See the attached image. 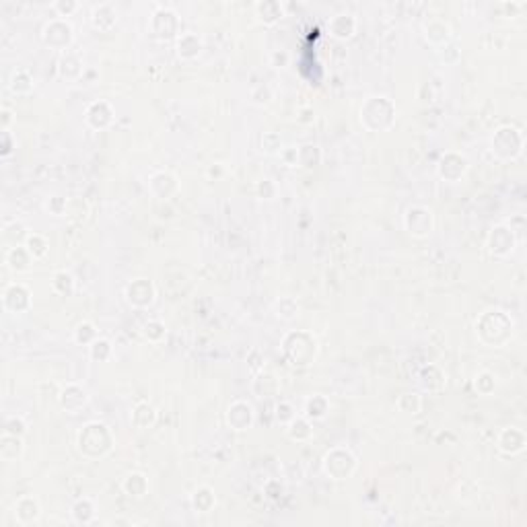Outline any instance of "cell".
Returning <instances> with one entry per match:
<instances>
[{
	"mask_svg": "<svg viewBox=\"0 0 527 527\" xmlns=\"http://www.w3.org/2000/svg\"><path fill=\"white\" fill-rule=\"evenodd\" d=\"M513 332L515 324L511 315H507L503 309H488L476 319V336L482 344L490 349H503L505 344H509Z\"/></svg>",
	"mask_w": 527,
	"mask_h": 527,
	"instance_id": "obj_1",
	"label": "cell"
},
{
	"mask_svg": "<svg viewBox=\"0 0 527 527\" xmlns=\"http://www.w3.org/2000/svg\"><path fill=\"white\" fill-rule=\"evenodd\" d=\"M116 437L106 422L91 420L83 424L81 430L76 433V449L87 460H103L106 455L112 453Z\"/></svg>",
	"mask_w": 527,
	"mask_h": 527,
	"instance_id": "obj_2",
	"label": "cell"
},
{
	"mask_svg": "<svg viewBox=\"0 0 527 527\" xmlns=\"http://www.w3.org/2000/svg\"><path fill=\"white\" fill-rule=\"evenodd\" d=\"M360 124L369 132H387L396 124V103L387 95H369L360 106Z\"/></svg>",
	"mask_w": 527,
	"mask_h": 527,
	"instance_id": "obj_3",
	"label": "cell"
},
{
	"mask_svg": "<svg viewBox=\"0 0 527 527\" xmlns=\"http://www.w3.org/2000/svg\"><path fill=\"white\" fill-rule=\"evenodd\" d=\"M283 354L289 358V362L294 367H307L317 358L319 344L317 338L307 330H291L283 338Z\"/></svg>",
	"mask_w": 527,
	"mask_h": 527,
	"instance_id": "obj_4",
	"label": "cell"
},
{
	"mask_svg": "<svg viewBox=\"0 0 527 527\" xmlns=\"http://www.w3.org/2000/svg\"><path fill=\"white\" fill-rule=\"evenodd\" d=\"M526 136L515 126H499L490 136V151L503 161H513L524 153Z\"/></svg>",
	"mask_w": 527,
	"mask_h": 527,
	"instance_id": "obj_5",
	"label": "cell"
},
{
	"mask_svg": "<svg viewBox=\"0 0 527 527\" xmlns=\"http://www.w3.org/2000/svg\"><path fill=\"white\" fill-rule=\"evenodd\" d=\"M321 468H324V474L330 476L332 480H349L358 468V460L349 447L336 445L326 451L321 460Z\"/></svg>",
	"mask_w": 527,
	"mask_h": 527,
	"instance_id": "obj_6",
	"label": "cell"
},
{
	"mask_svg": "<svg viewBox=\"0 0 527 527\" xmlns=\"http://www.w3.org/2000/svg\"><path fill=\"white\" fill-rule=\"evenodd\" d=\"M149 27H151V33L161 42L177 40V35L181 33V19H179L176 8L165 6V4H157V8L151 15Z\"/></svg>",
	"mask_w": 527,
	"mask_h": 527,
	"instance_id": "obj_7",
	"label": "cell"
},
{
	"mask_svg": "<svg viewBox=\"0 0 527 527\" xmlns=\"http://www.w3.org/2000/svg\"><path fill=\"white\" fill-rule=\"evenodd\" d=\"M42 42L46 48L56 50L62 54V52L70 50V46L74 42V27L70 25L68 19L52 17L42 29Z\"/></svg>",
	"mask_w": 527,
	"mask_h": 527,
	"instance_id": "obj_8",
	"label": "cell"
},
{
	"mask_svg": "<svg viewBox=\"0 0 527 527\" xmlns=\"http://www.w3.org/2000/svg\"><path fill=\"white\" fill-rule=\"evenodd\" d=\"M402 223H404V229L408 231V235L416 237V239H426L435 229V215L428 206L412 204L406 208Z\"/></svg>",
	"mask_w": 527,
	"mask_h": 527,
	"instance_id": "obj_9",
	"label": "cell"
},
{
	"mask_svg": "<svg viewBox=\"0 0 527 527\" xmlns=\"http://www.w3.org/2000/svg\"><path fill=\"white\" fill-rule=\"evenodd\" d=\"M33 307V294L23 283H8L2 291V309L12 315H23Z\"/></svg>",
	"mask_w": 527,
	"mask_h": 527,
	"instance_id": "obj_10",
	"label": "cell"
},
{
	"mask_svg": "<svg viewBox=\"0 0 527 527\" xmlns=\"http://www.w3.org/2000/svg\"><path fill=\"white\" fill-rule=\"evenodd\" d=\"M486 247L494 258H509L517 247V237L507 223L494 225L486 237Z\"/></svg>",
	"mask_w": 527,
	"mask_h": 527,
	"instance_id": "obj_11",
	"label": "cell"
},
{
	"mask_svg": "<svg viewBox=\"0 0 527 527\" xmlns=\"http://www.w3.org/2000/svg\"><path fill=\"white\" fill-rule=\"evenodd\" d=\"M469 169L468 157L464 153L458 151H447L441 155L439 163H437V176L449 183H455L460 179H464Z\"/></svg>",
	"mask_w": 527,
	"mask_h": 527,
	"instance_id": "obj_12",
	"label": "cell"
},
{
	"mask_svg": "<svg viewBox=\"0 0 527 527\" xmlns=\"http://www.w3.org/2000/svg\"><path fill=\"white\" fill-rule=\"evenodd\" d=\"M124 296L126 303L136 307V309H147L155 303L157 299V287L153 281L149 278H134L126 285L124 289Z\"/></svg>",
	"mask_w": 527,
	"mask_h": 527,
	"instance_id": "obj_13",
	"label": "cell"
},
{
	"mask_svg": "<svg viewBox=\"0 0 527 527\" xmlns=\"http://www.w3.org/2000/svg\"><path fill=\"white\" fill-rule=\"evenodd\" d=\"M181 183L176 174L172 172H155L149 177V192L159 200V202H169L174 196L179 194Z\"/></svg>",
	"mask_w": 527,
	"mask_h": 527,
	"instance_id": "obj_14",
	"label": "cell"
},
{
	"mask_svg": "<svg viewBox=\"0 0 527 527\" xmlns=\"http://www.w3.org/2000/svg\"><path fill=\"white\" fill-rule=\"evenodd\" d=\"M12 515L19 526H35L42 519V503L33 494H23L12 505Z\"/></svg>",
	"mask_w": 527,
	"mask_h": 527,
	"instance_id": "obj_15",
	"label": "cell"
},
{
	"mask_svg": "<svg viewBox=\"0 0 527 527\" xmlns=\"http://www.w3.org/2000/svg\"><path fill=\"white\" fill-rule=\"evenodd\" d=\"M422 35L424 40L437 50L453 40V29L451 23L443 17H430L422 23Z\"/></svg>",
	"mask_w": 527,
	"mask_h": 527,
	"instance_id": "obj_16",
	"label": "cell"
},
{
	"mask_svg": "<svg viewBox=\"0 0 527 527\" xmlns=\"http://www.w3.org/2000/svg\"><path fill=\"white\" fill-rule=\"evenodd\" d=\"M114 119H116V110L106 99H95L85 110V122L93 130H106L114 124Z\"/></svg>",
	"mask_w": 527,
	"mask_h": 527,
	"instance_id": "obj_17",
	"label": "cell"
},
{
	"mask_svg": "<svg viewBox=\"0 0 527 527\" xmlns=\"http://www.w3.org/2000/svg\"><path fill=\"white\" fill-rule=\"evenodd\" d=\"M58 404L62 410L76 414V412H81L89 404V392L81 383L70 381V383L62 385V390H60L58 394Z\"/></svg>",
	"mask_w": 527,
	"mask_h": 527,
	"instance_id": "obj_18",
	"label": "cell"
},
{
	"mask_svg": "<svg viewBox=\"0 0 527 527\" xmlns=\"http://www.w3.org/2000/svg\"><path fill=\"white\" fill-rule=\"evenodd\" d=\"M225 420L237 433L247 430V428L253 426V420H256L253 406L247 400H235L233 404H229V408L225 412Z\"/></svg>",
	"mask_w": 527,
	"mask_h": 527,
	"instance_id": "obj_19",
	"label": "cell"
},
{
	"mask_svg": "<svg viewBox=\"0 0 527 527\" xmlns=\"http://www.w3.org/2000/svg\"><path fill=\"white\" fill-rule=\"evenodd\" d=\"M56 70H58L60 78H64V81H81L83 74H85V70H87V66L83 62V56L70 48V50L62 52L58 56Z\"/></svg>",
	"mask_w": 527,
	"mask_h": 527,
	"instance_id": "obj_20",
	"label": "cell"
},
{
	"mask_svg": "<svg viewBox=\"0 0 527 527\" xmlns=\"http://www.w3.org/2000/svg\"><path fill=\"white\" fill-rule=\"evenodd\" d=\"M527 445V437L526 433L517 426H507L499 433V439H496V447L501 453L505 455H519L526 451Z\"/></svg>",
	"mask_w": 527,
	"mask_h": 527,
	"instance_id": "obj_21",
	"label": "cell"
},
{
	"mask_svg": "<svg viewBox=\"0 0 527 527\" xmlns=\"http://www.w3.org/2000/svg\"><path fill=\"white\" fill-rule=\"evenodd\" d=\"M204 50V37L196 31H181L176 40V52L181 60H196Z\"/></svg>",
	"mask_w": 527,
	"mask_h": 527,
	"instance_id": "obj_22",
	"label": "cell"
},
{
	"mask_svg": "<svg viewBox=\"0 0 527 527\" xmlns=\"http://www.w3.org/2000/svg\"><path fill=\"white\" fill-rule=\"evenodd\" d=\"M358 21L356 17L344 10V12H336L330 21H328V31L334 40H351L352 35L356 33Z\"/></svg>",
	"mask_w": 527,
	"mask_h": 527,
	"instance_id": "obj_23",
	"label": "cell"
},
{
	"mask_svg": "<svg viewBox=\"0 0 527 527\" xmlns=\"http://www.w3.org/2000/svg\"><path fill=\"white\" fill-rule=\"evenodd\" d=\"M33 256L29 253V249L25 245H15V247H6L4 249V264L15 272V274H23L29 272L33 266Z\"/></svg>",
	"mask_w": 527,
	"mask_h": 527,
	"instance_id": "obj_24",
	"label": "cell"
},
{
	"mask_svg": "<svg viewBox=\"0 0 527 527\" xmlns=\"http://www.w3.org/2000/svg\"><path fill=\"white\" fill-rule=\"evenodd\" d=\"M253 12L260 23L276 25L287 15V8H285V2H281V0H258L253 4Z\"/></svg>",
	"mask_w": 527,
	"mask_h": 527,
	"instance_id": "obj_25",
	"label": "cell"
},
{
	"mask_svg": "<svg viewBox=\"0 0 527 527\" xmlns=\"http://www.w3.org/2000/svg\"><path fill=\"white\" fill-rule=\"evenodd\" d=\"M91 23L99 31H112L117 23V8L114 2H99L91 10Z\"/></svg>",
	"mask_w": 527,
	"mask_h": 527,
	"instance_id": "obj_26",
	"label": "cell"
},
{
	"mask_svg": "<svg viewBox=\"0 0 527 527\" xmlns=\"http://www.w3.org/2000/svg\"><path fill=\"white\" fill-rule=\"evenodd\" d=\"M130 422L134 428L138 430H149L157 424V408L151 402H138L132 414H130Z\"/></svg>",
	"mask_w": 527,
	"mask_h": 527,
	"instance_id": "obj_27",
	"label": "cell"
},
{
	"mask_svg": "<svg viewBox=\"0 0 527 527\" xmlns=\"http://www.w3.org/2000/svg\"><path fill=\"white\" fill-rule=\"evenodd\" d=\"M122 490L130 496V499H142L149 494L151 490V484H149V478L142 474V471H130L124 476L122 480Z\"/></svg>",
	"mask_w": 527,
	"mask_h": 527,
	"instance_id": "obj_28",
	"label": "cell"
},
{
	"mask_svg": "<svg viewBox=\"0 0 527 527\" xmlns=\"http://www.w3.org/2000/svg\"><path fill=\"white\" fill-rule=\"evenodd\" d=\"M418 383L426 390V392H441L447 383L445 373L437 367V365H424L418 371Z\"/></svg>",
	"mask_w": 527,
	"mask_h": 527,
	"instance_id": "obj_29",
	"label": "cell"
},
{
	"mask_svg": "<svg viewBox=\"0 0 527 527\" xmlns=\"http://www.w3.org/2000/svg\"><path fill=\"white\" fill-rule=\"evenodd\" d=\"M23 451H25L23 437L8 435V433H2V435H0V460H2V462L12 464V462L21 460Z\"/></svg>",
	"mask_w": 527,
	"mask_h": 527,
	"instance_id": "obj_30",
	"label": "cell"
},
{
	"mask_svg": "<svg viewBox=\"0 0 527 527\" xmlns=\"http://www.w3.org/2000/svg\"><path fill=\"white\" fill-rule=\"evenodd\" d=\"M285 428H287V437L294 443H307L313 439V422L303 414H296Z\"/></svg>",
	"mask_w": 527,
	"mask_h": 527,
	"instance_id": "obj_31",
	"label": "cell"
},
{
	"mask_svg": "<svg viewBox=\"0 0 527 527\" xmlns=\"http://www.w3.org/2000/svg\"><path fill=\"white\" fill-rule=\"evenodd\" d=\"M251 392L258 398H274L281 392V383H278V379L272 373L260 371L253 377V381H251Z\"/></svg>",
	"mask_w": 527,
	"mask_h": 527,
	"instance_id": "obj_32",
	"label": "cell"
},
{
	"mask_svg": "<svg viewBox=\"0 0 527 527\" xmlns=\"http://www.w3.org/2000/svg\"><path fill=\"white\" fill-rule=\"evenodd\" d=\"M70 515H72V521H74V524H78V526H91V524H95V519H97V507H95V503H93L91 499L83 496V499H78V501L72 505Z\"/></svg>",
	"mask_w": 527,
	"mask_h": 527,
	"instance_id": "obj_33",
	"label": "cell"
},
{
	"mask_svg": "<svg viewBox=\"0 0 527 527\" xmlns=\"http://www.w3.org/2000/svg\"><path fill=\"white\" fill-rule=\"evenodd\" d=\"M330 414V400L324 394H313L303 404V416H307L311 422L324 420Z\"/></svg>",
	"mask_w": 527,
	"mask_h": 527,
	"instance_id": "obj_34",
	"label": "cell"
},
{
	"mask_svg": "<svg viewBox=\"0 0 527 527\" xmlns=\"http://www.w3.org/2000/svg\"><path fill=\"white\" fill-rule=\"evenodd\" d=\"M8 89L12 95H29L35 89V78L29 70L17 68V70H12V74L8 78Z\"/></svg>",
	"mask_w": 527,
	"mask_h": 527,
	"instance_id": "obj_35",
	"label": "cell"
},
{
	"mask_svg": "<svg viewBox=\"0 0 527 527\" xmlns=\"http://www.w3.org/2000/svg\"><path fill=\"white\" fill-rule=\"evenodd\" d=\"M190 505L196 513H210L217 507V494L210 486H200L190 496Z\"/></svg>",
	"mask_w": 527,
	"mask_h": 527,
	"instance_id": "obj_36",
	"label": "cell"
},
{
	"mask_svg": "<svg viewBox=\"0 0 527 527\" xmlns=\"http://www.w3.org/2000/svg\"><path fill=\"white\" fill-rule=\"evenodd\" d=\"M321 163V149L319 144L307 142L299 147V167L303 169H313Z\"/></svg>",
	"mask_w": 527,
	"mask_h": 527,
	"instance_id": "obj_37",
	"label": "cell"
},
{
	"mask_svg": "<svg viewBox=\"0 0 527 527\" xmlns=\"http://www.w3.org/2000/svg\"><path fill=\"white\" fill-rule=\"evenodd\" d=\"M99 338V332L95 328L93 321H81L74 330H72V340L78 346H91L95 340Z\"/></svg>",
	"mask_w": 527,
	"mask_h": 527,
	"instance_id": "obj_38",
	"label": "cell"
},
{
	"mask_svg": "<svg viewBox=\"0 0 527 527\" xmlns=\"http://www.w3.org/2000/svg\"><path fill=\"white\" fill-rule=\"evenodd\" d=\"M274 311H276V315H278L281 319L293 321V319L299 317V313H301V305H299V301H296L294 296H281V299L274 303Z\"/></svg>",
	"mask_w": 527,
	"mask_h": 527,
	"instance_id": "obj_39",
	"label": "cell"
},
{
	"mask_svg": "<svg viewBox=\"0 0 527 527\" xmlns=\"http://www.w3.org/2000/svg\"><path fill=\"white\" fill-rule=\"evenodd\" d=\"M74 276L68 270H56L52 276V291L58 296H70L74 293Z\"/></svg>",
	"mask_w": 527,
	"mask_h": 527,
	"instance_id": "obj_40",
	"label": "cell"
},
{
	"mask_svg": "<svg viewBox=\"0 0 527 527\" xmlns=\"http://www.w3.org/2000/svg\"><path fill=\"white\" fill-rule=\"evenodd\" d=\"M25 247L29 249V253L33 256V260H42L48 256L50 251V241L48 237L42 233H29L25 239Z\"/></svg>",
	"mask_w": 527,
	"mask_h": 527,
	"instance_id": "obj_41",
	"label": "cell"
},
{
	"mask_svg": "<svg viewBox=\"0 0 527 527\" xmlns=\"http://www.w3.org/2000/svg\"><path fill=\"white\" fill-rule=\"evenodd\" d=\"M87 351H89V358L93 362H108L114 356V344L108 338L99 336L91 346H87Z\"/></svg>",
	"mask_w": 527,
	"mask_h": 527,
	"instance_id": "obj_42",
	"label": "cell"
},
{
	"mask_svg": "<svg viewBox=\"0 0 527 527\" xmlns=\"http://www.w3.org/2000/svg\"><path fill=\"white\" fill-rule=\"evenodd\" d=\"M285 149V140L278 132H264L260 136V151L266 155H281Z\"/></svg>",
	"mask_w": 527,
	"mask_h": 527,
	"instance_id": "obj_43",
	"label": "cell"
},
{
	"mask_svg": "<svg viewBox=\"0 0 527 527\" xmlns=\"http://www.w3.org/2000/svg\"><path fill=\"white\" fill-rule=\"evenodd\" d=\"M142 336H144L149 342L159 344V342H163V340H165V336H167V328H165V324H163L161 319H149V321L142 326Z\"/></svg>",
	"mask_w": 527,
	"mask_h": 527,
	"instance_id": "obj_44",
	"label": "cell"
},
{
	"mask_svg": "<svg viewBox=\"0 0 527 527\" xmlns=\"http://www.w3.org/2000/svg\"><path fill=\"white\" fill-rule=\"evenodd\" d=\"M249 99H251V103H253V106L266 108V106H270V103H272V99H274V89H272L268 83H258V85L251 89Z\"/></svg>",
	"mask_w": 527,
	"mask_h": 527,
	"instance_id": "obj_45",
	"label": "cell"
},
{
	"mask_svg": "<svg viewBox=\"0 0 527 527\" xmlns=\"http://www.w3.org/2000/svg\"><path fill=\"white\" fill-rule=\"evenodd\" d=\"M474 387L480 396H490L496 390V375L490 371H480L474 377Z\"/></svg>",
	"mask_w": 527,
	"mask_h": 527,
	"instance_id": "obj_46",
	"label": "cell"
},
{
	"mask_svg": "<svg viewBox=\"0 0 527 527\" xmlns=\"http://www.w3.org/2000/svg\"><path fill=\"white\" fill-rule=\"evenodd\" d=\"M87 215H89V206H87V202L83 198H78V196L68 198V206H66V215L64 217H68L70 221L78 223V221H85Z\"/></svg>",
	"mask_w": 527,
	"mask_h": 527,
	"instance_id": "obj_47",
	"label": "cell"
},
{
	"mask_svg": "<svg viewBox=\"0 0 527 527\" xmlns=\"http://www.w3.org/2000/svg\"><path fill=\"white\" fill-rule=\"evenodd\" d=\"M27 420L21 416V414H8L4 418V426H2V433H8V435H17V437H25L27 435Z\"/></svg>",
	"mask_w": 527,
	"mask_h": 527,
	"instance_id": "obj_48",
	"label": "cell"
},
{
	"mask_svg": "<svg viewBox=\"0 0 527 527\" xmlns=\"http://www.w3.org/2000/svg\"><path fill=\"white\" fill-rule=\"evenodd\" d=\"M396 406H398V410L404 412V414H418L420 408H422V400H420V396L416 392H406V394H402L398 398Z\"/></svg>",
	"mask_w": 527,
	"mask_h": 527,
	"instance_id": "obj_49",
	"label": "cell"
},
{
	"mask_svg": "<svg viewBox=\"0 0 527 527\" xmlns=\"http://www.w3.org/2000/svg\"><path fill=\"white\" fill-rule=\"evenodd\" d=\"M437 56H439L441 62H445L447 66H453V64H458V62L462 60V50H460V46L455 44V40H451L449 44L437 48Z\"/></svg>",
	"mask_w": 527,
	"mask_h": 527,
	"instance_id": "obj_50",
	"label": "cell"
},
{
	"mask_svg": "<svg viewBox=\"0 0 527 527\" xmlns=\"http://www.w3.org/2000/svg\"><path fill=\"white\" fill-rule=\"evenodd\" d=\"M256 196H258L260 200H274V198L278 196V185H276V181L270 179V177L260 179V181L256 183Z\"/></svg>",
	"mask_w": 527,
	"mask_h": 527,
	"instance_id": "obj_51",
	"label": "cell"
},
{
	"mask_svg": "<svg viewBox=\"0 0 527 527\" xmlns=\"http://www.w3.org/2000/svg\"><path fill=\"white\" fill-rule=\"evenodd\" d=\"M274 416H276V420H278L283 426H287V424L293 420L294 416H296V410H294V406L291 404V402L281 400V402L276 404V408H274Z\"/></svg>",
	"mask_w": 527,
	"mask_h": 527,
	"instance_id": "obj_52",
	"label": "cell"
},
{
	"mask_svg": "<svg viewBox=\"0 0 527 527\" xmlns=\"http://www.w3.org/2000/svg\"><path fill=\"white\" fill-rule=\"evenodd\" d=\"M52 8H54L56 17L66 19V17H72V15L81 8V4H78L76 0H54V2H52Z\"/></svg>",
	"mask_w": 527,
	"mask_h": 527,
	"instance_id": "obj_53",
	"label": "cell"
},
{
	"mask_svg": "<svg viewBox=\"0 0 527 527\" xmlns=\"http://www.w3.org/2000/svg\"><path fill=\"white\" fill-rule=\"evenodd\" d=\"M66 206H68V198L60 196V194H54L48 198L46 202V208L54 215V217H64L66 215Z\"/></svg>",
	"mask_w": 527,
	"mask_h": 527,
	"instance_id": "obj_54",
	"label": "cell"
},
{
	"mask_svg": "<svg viewBox=\"0 0 527 527\" xmlns=\"http://www.w3.org/2000/svg\"><path fill=\"white\" fill-rule=\"evenodd\" d=\"M278 157L283 159V163L287 167H299V147H287L285 144V149Z\"/></svg>",
	"mask_w": 527,
	"mask_h": 527,
	"instance_id": "obj_55",
	"label": "cell"
},
{
	"mask_svg": "<svg viewBox=\"0 0 527 527\" xmlns=\"http://www.w3.org/2000/svg\"><path fill=\"white\" fill-rule=\"evenodd\" d=\"M270 64L274 68H287L291 64V54L287 50H272L270 52Z\"/></svg>",
	"mask_w": 527,
	"mask_h": 527,
	"instance_id": "obj_56",
	"label": "cell"
},
{
	"mask_svg": "<svg viewBox=\"0 0 527 527\" xmlns=\"http://www.w3.org/2000/svg\"><path fill=\"white\" fill-rule=\"evenodd\" d=\"M12 134H10V130L8 132H2V157H8L10 153H12Z\"/></svg>",
	"mask_w": 527,
	"mask_h": 527,
	"instance_id": "obj_57",
	"label": "cell"
},
{
	"mask_svg": "<svg viewBox=\"0 0 527 527\" xmlns=\"http://www.w3.org/2000/svg\"><path fill=\"white\" fill-rule=\"evenodd\" d=\"M0 116H2V132H8L10 130V122H12V112L8 108H2Z\"/></svg>",
	"mask_w": 527,
	"mask_h": 527,
	"instance_id": "obj_58",
	"label": "cell"
},
{
	"mask_svg": "<svg viewBox=\"0 0 527 527\" xmlns=\"http://www.w3.org/2000/svg\"><path fill=\"white\" fill-rule=\"evenodd\" d=\"M225 174V169H223V165L221 163H212L210 167H208V176L212 177V176H223Z\"/></svg>",
	"mask_w": 527,
	"mask_h": 527,
	"instance_id": "obj_59",
	"label": "cell"
}]
</instances>
